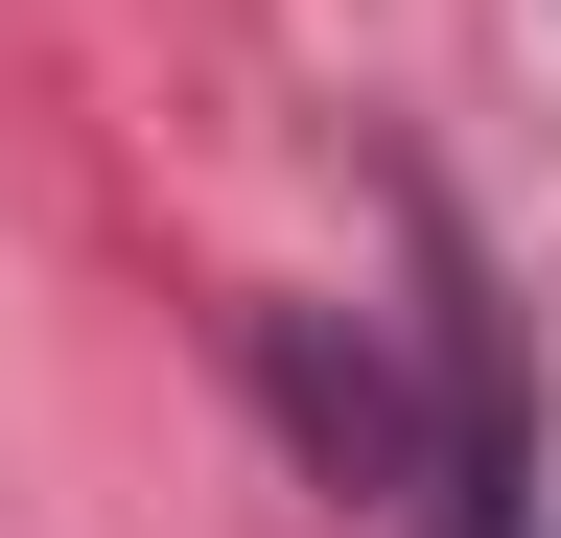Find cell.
Masks as SVG:
<instances>
[{
  "label": "cell",
  "instance_id": "1",
  "mask_svg": "<svg viewBox=\"0 0 561 538\" xmlns=\"http://www.w3.org/2000/svg\"><path fill=\"white\" fill-rule=\"evenodd\" d=\"M234 375H257V422L305 445V492H351V515H421V375H398L351 305H234Z\"/></svg>",
  "mask_w": 561,
  "mask_h": 538
}]
</instances>
